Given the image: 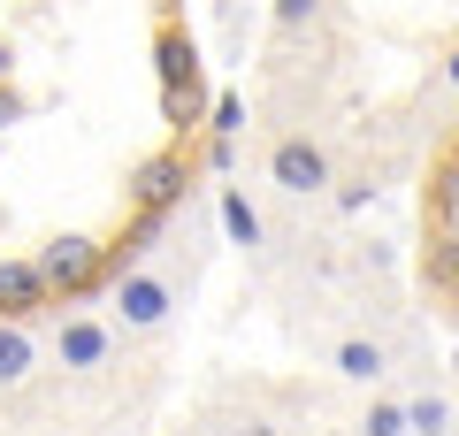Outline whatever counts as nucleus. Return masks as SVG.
Wrapping results in <instances>:
<instances>
[{"instance_id": "1", "label": "nucleus", "mask_w": 459, "mask_h": 436, "mask_svg": "<svg viewBox=\"0 0 459 436\" xmlns=\"http://www.w3.org/2000/svg\"><path fill=\"white\" fill-rule=\"evenodd\" d=\"M39 337H47V368L62 390H77V398H115L123 390V368H138V344L123 337V329L108 322V314H84L69 307V299H54L47 314H39Z\"/></svg>"}, {"instance_id": "2", "label": "nucleus", "mask_w": 459, "mask_h": 436, "mask_svg": "<svg viewBox=\"0 0 459 436\" xmlns=\"http://www.w3.org/2000/svg\"><path fill=\"white\" fill-rule=\"evenodd\" d=\"M184 299H192V260L169 253V238L153 245L146 260L108 268V322L131 344H161L169 329L184 322Z\"/></svg>"}, {"instance_id": "3", "label": "nucleus", "mask_w": 459, "mask_h": 436, "mask_svg": "<svg viewBox=\"0 0 459 436\" xmlns=\"http://www.w3.org/2000/svg\"><path fill=\"white\" fill-rule=\"evenodd\" d=\"M261 177L283 207H314L337 184V153H329V138L314 123H276L268 130V153H261Z\"/></svg>"}, {"instance_id": "4", "label": "nucleus", "mask_w": 459, "mask_h": 436, "mask_svg": "<svg viewBox=\"0 0 459 436\" xmlns=\"http://www.w3.org/2000/svg\"><path fill=\"white\" fill-rule=\"evenodd\" d=\"M406 353L413 344L398 337L391 322H344L337 337H329V375H337V383H360V390H383V383H398Z\"/></svg>"}, {"instance_id": "5", "label": "nucleus", "mask_w": 459, "mask_h": 436, "mask_svg": "<svg viewBox=\"0 0 459 436\" xmlns=\"http://www.w3.org/2000/svg\"><path fill=\"white\" fill-rule=\"evenodd\" d=\"M153 77H161V108L177 123V138L199 130V100H207V77H199V39L184 31L177 16L153 31Z\"/></svg>"}, {"instance_id": "6", "label": "nucleus", "mask_w": 459, "mask_h": 436, "mask_svg": "<svg viewBox=\"0 0 459 436\" xmlns=\"http://www.w3.org/2000/svg\"><path fill=\"white\" fill-rule=\"evenodd\" d=\"M192 184H199V153L192 138H177V145H153L146 161H131L123 199H131V214H177L192 207Z\"/></svg>"}, {"instance_id": "7", "label": "nucleus", "mask_w": 459, "mask_h": 436, "mask_svg": "<svg viewBox=\"0 0 459 436\" xmlns=\"http://www.w3.org/2000/svg\"><path fill=\"white\" fill-rule=\"evenodd\" d=\"M398 398H406L413 436H459V383L437 368V360L406 353V368H398Z\"/></svg>"}, {"instance_id": "8", "label": "nucleus", "mask_w": 459, "mask_h": 436, "mask_svg": "<svg viewBox=\"0 0 459 436\" xmlns=\"http://www.w3.org/2000/svg\"><path fill=\"white\" fill-rule=\"evenodd\" d=\"M39 268H47V283H54V299H84V291L108 275V245L92 238V230H54L47 245H39Z\"/></svg>"}, {"instance_id": "9", "label": "nucleus", "mask_w": 459, "mask_h": 436, "mask_svg": "<svg viewBox=\"0 0 459 436\" xmlns=\"http://www.w3.org/2000/svg\"><path fill=\"white\" fill-rule=\"evenodd\" d=\"M47 337H39V322H8L0 314V405L31 398L39 383H47Z\"/></svg>"}, {"instance_id": "10", "label": "nucleus", "mask_w": 459, "mask_h": 436, "mask_svg": "<svg viewBox=\"0 0 459 436\" xmlns=\"http://www.w3.org/2000/svg\"><path fill=\"white\" fill-rule=\"evenodd\" d=\"M214 222H222V238L238 245L246 260H268V245H276V222H268L261 199H246V184H214Z\"/></svg>"}, {"instance_id": "11", "label": "nucleus", "mask_w": 459, "mask_h": 436, "mask_svg": "<svg viewBox=\"0 0 459 436\" xmlns=\"http://www.w3.org/2000/svg\"><path fill=\"white\" fill-rule=\"evenodd\" d=\"M54 307V283L39 260H0V314L8 322H39V314Z\"/></svg>"}, {"instance_id": "12", "label": "nucleus", "mask_w": 459, "mask_h": 436, "mask_svg": "<svg viewBox=\"0 0 459 436\" xmlns=\"http://www.w3.org/2000/svg\"><path fill=\"white\" fill-rule=\"evenodd\" d=\"M291 405H299V390H261V398H246V414L230 421V436H299Z\"/></svg>"}, {"instance_id": "13", "label": "nucleus", "mask_w": 459, "mask_h": 436, "mask_svg": "<svg viewBox=\"0 0 459 436\" xmlns=\"http://www.w3.org/2000/svg\"><path fill=\"white\" fill-rule=\"evenodd\" d=\"M344 436H413V421H406V398H398V383L368 390V405H360L352 421H344Z\"/></svg>"}, {"instance_id": "14", "label": "nucleus", "mask_w": 459, "mask_h": 436, "mask_svg": "<svg viewBox=\"0 0 459 436\" xmlns=\"http://www.w3.org/2000/svg\"><path fill=\"white\" fill-rule=\"evenodd\" d=\"M329 16V0H268V31H276V47H299V39H314Z\"/></svg>"}, {"instance_id": "15", "label": "nucleus", "mask_w": 459, "mask_h": 436, "mask_svg": "<svg viewBox=\"0 0 459 436\" xmlns=\"http://www.w3.org/2000/svg\"><path fill=\"white\" fill-rule=\"evenodd\" d=\"M429 84H437L444 100H459V31L437 39V54H429Z\"/></svg>"}, {"instance_id": "16", "label": "nucleus", "mask_w": 459, "mask_h": 436, "mask_svg": "<svg viewBox=\"0 0 459 436\" xmlns=\"http://www.w3.org/2000/svg\"><path fill=\"white\" fill-rule=\"evenodd\" d=\"M368 199H376V184H368V177H337V207L344 214H360Z\"/></svg>"}, {"instance_id": "17", "label": "nucleus", "mask_w": 459, "mask_h": 436, "mask_svg": "<svg viewBox=\"0 0 459 436\" xmlns=\"http://www.w3.org/2000/svg\"><path fill=\"white\" fill-rule=\"evenodd\" d=\"M8 123H23V92H16V84H0V130H8Z\"/></svg>"}, {"instance_id": "18", "label": "nucleus", "mask_w": 459, "mask_h": 436, "mask_svg": "<svg viewBox=\"0 0 459 436\" xmlns=\"http://www.w3.org/2000/svg\"><path fill=\"white\" fill-rule=\"evenodd\" d=\"M16 77V47H8V39H0V84Z\"/></svg>"}, {"instance_id": "19", "label": "nucleus", "mask_w": 459, "mask_h": 436, "mask_svg": "<svg viewBox=\"0 0 459 436\" xmlns=\"http://www.w3.org/2000/svg\"><path fill=\"white\" fill-rule=\"evenodd\" d=\"M452 383H459V368H452Z\"/></svg>"}]
</instances>
